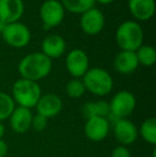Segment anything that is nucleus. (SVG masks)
I'll return each mask as SVG.
<instances>
[{"label": "nucleus", "mask_w": 156, "mask_h": 157, "mask_svg": "<svg viewBox=\"0 0 156 157\" xmlns=\"http://www.w3.org/2000/svg\"><path fill=\"white\" fill-rule=\"evenodd\" d=\"M52 67V62L48 57L41 52L26 55L18 63L17 70L21 78L38 82L49 75Z\"/></svg>", "instance_id": "1"}, {"label": "nucleus", "mask_w": 156, "mask_h": 157, "mask_svg": "<svg viewBox=\"0 0 156 157\" xmlns=\"http://www.w3.org/2000/svg\"><path fill=\"white\" fill-rule=\"evenodd\" d=\"M116 42L121 50L136 52L143 42V30L134 21H126L118 27L116 31Z\"/></svg>", "instance_id": "2"}, {"label": "nucleus", "mask_w": 156, "mask_h": 157, "mask_svg": "<svg viewBox=\"0 0 156 157\" xmlns=\"http://www.w3.org/2000/svg\"><path fill=\"white\" fill-rule=\"evenodd\" d=\"M42 95L41 87L38 82L19 78L13 83L12 98L15 104L28 109L36 107Z\"/></svg>", "instance_id": "3"}, {"label": "nucleus", "mask_w": 156, "mask_h": 157, "mask_svg": "<svg viewBox=\"0 0 156 157\" xmlns=\"http://www.w3.org/2000/svg\"><path fill=\"white\" fill-rule=\"evenodd\" d=\"M81 80L85 85L86 91H89L96 96H105L112 91V77L106 70L102 67L89 68Z\"/></svg>", "instance_id": "4"}, {"label": "nucleus", "mask_w": 156, "mask_h": 157, "mask_svg": "<svg viewBox=\"0 0 156 157\" xmlns=\"http://www.w3.org/2000/svg\"><path fill=\"white\" fill-rule=\"evenodd\" d=\"M136 107V97L131 92L122 90L117 92L109 101V116L113 117L116 121L119 119H127L133 113Z\"/></svg>", "instance_id": "5"}, {"label": "nucleus", "mask_w": 156, "mask_h": 157, "mask_svg": "<svg viewBox=\"0 0 156 157\" xmlns=\"http://www.w3.org/2000/svg\"><path fill=\"white\" fill-rule=\"evenodd\" d=\"M65 10L59 0H45L40 8V17L44 30L59 26L64 19Z\"/></svg>", "instance_id": "6"}, {"label": "nucleus", "mask_w": 156, "mask_h": 157, "mask_svg": "<svg viewBox=\"0 0 156 157\" xmlns=\"http://www.w3.org/2000/svg\"><path fill=\"white\" fill-rule=\"evenodd\" d=\"M3 41L9 46L14 48H21L27 46L31 40L30 29L21 21L6 25V29L1 33Z\"/></svg>", "instance_id": "7"}, {"label": "nucleus", "mask_w": 156, "mask_h": 157, "mask_svg": "<svg viewBox=\"0 0 156 157\" xmlns=\"http://www.w3.org/2000/svg\"><path fill=\"white\" fill-rule=\"evenodd\" d=\"M89 57L87 52L79 48H74L65 58V67L71 76L81 79L89 70Z\"/></svg>", "instance_id": "8"}, {"label": "nucleus", "mask_w": 156, "mask_h": 157, "mask_svg": "<svg viewBox=\"0 0 156 157\" xmlns=\"http://www.w3.org/2000/svg\"><path fill=\"white\" fill-rule=\"evenodd\" d=\"M79 25L85 34L97 35L105 27L104 13L100 9L93 6L81 14Z\"/></svg>", "instance_id": "9"}, {"label": "nucleus", "mask_w": 156, "mask_h": 157, "mask_svg": "<svg viewBox=\"0 0 156 157\" xmlns=\"http://www.w3.org/2000/svg\"><path fill=\"white\" fill-rule=\"evenodd\" d=\"M83 132L89 140L100 142L108 136L110 132V122L107 118L93 117L86 120Z\"/></svg>", "instance_id": "10"}, {"label": "nucleus", "mask_w": 156, "mask_h": 157, "mask_svg": "<svg viewBox=\"0 0 156 157\" xmlns=\"http://www.w3.org/2000/svg\"><path fill=\"white\" fill-rule=\"evenodd\" d=\"M113 134L121 145H131L138 138V128L128 119H119L115 122Z\"/></svg>", "instance_id": "11"}, {"label": "nucleus", "mask_w": 156, "mask_h": 157, "mask_svg": "<svg viewBox=\"0 0 156 157\" xmlns=\"http://www.w3.org/2000/svg\"><path fill=\"white\" fill-rule=\"evenodd\" d=\"M62 107L63 103L61 97L54 93L42 94L36 106L38 114H41L46 119L58 116L62 110Z\"/></svg>", "instance_id": "12"}, {"label": "nucleus", "mask_w": 156, "mask_h": 157, "mask_svg": "<svg viewBox=\"0 0 156 157\" xmlns=\"http://www.w3.org/2000/svg\"><path fill=\"white\" fill-rule=\"evenodd\" d=\"M25 12L23 0H0V21L4 24L19 21Z\"/></svg>", "instance_id": "13"}, {"label": "nucleus", "mask_w": 156, "mask_h": 157, "mask_svg": "<svg viewBox=\"0 0 156 157\" xmlns=\"http://www.w3.org/2000/svg\"><path fill=\"white\" fill-rule=\"evenodd\" d=\"M32 117L33 114L31 109L17 106L14 108L8 120L13 132L16 134H25L31 128Z\"/></svg>", "instance_id": "14"}, {"label": "nucleus", "mask_w": 156, "mask_h": 157, "mask_svg": "<svg viewBox=\"0 0 156 157\" xmlns=\"http://www.w3.org/2000/svg\"><path fill=\"white\" fill-rule=\"evenodd\" d=\"M65 50H67L65 40L59 34L47 35L42 42L41 52L48 57L50 60L60 58L65 52Z\"/></svg>", "instance_id": "15"}, {"label": "nucleus", "mask_w": 156, "mask_h": 157, "mask_svg": "<svg viewBox=\"0 0 156 157\" xmlns=\"http://www.w3.org/2000/svg\"><path fill=\"white\" fill-rule=\"evenodd\" d=\"M127 6L131 14L139 21H149L155 13V0H128Z\"/></svg>", "instance_id": "16"}, {"label": "nucleus", "mask_w": 156, "mask_h": 157, "mask_svg": "<svg viewBox=\"0 0 156 157\" xmlns=\"http://www.w3.org/2000/svg\"><path fill=\"white\" fill-rule=\"evenodd\" d=\"M113 66L118 73L123 75L131 74L133 72H135L139 66L135 52L121 50L116 56Z\"/></svg>", "instance_id": "17"}, {"label": "nucleus", "mask_w": 156, "mask_h": 157, "mask_svg": "<svg viewBox=\"0 0 156 157\" xmlns=\"http://www.w3.org/2000/svg\"><path fill=\"white\" fill-rule=\"evenodd\" d=\"M81 112L86 120L93 117H102L107 118L110 113L109 109V103L106 101H88L81 108Z\"/></svg>", "instance_id": "18"}, {"label": "nucleus", "mask_w": 156, "mask_h": 157, "mask_svg": "<svg viewBox=\"0 0 156 157\" xmlns=\"http://www.w3.org/2000/svg\"><path fill=\"white\" fill-rule=\"evenodd\" d=\"M64 10L74 14H82L94 6V0H59Z\"/></svg>", "instance_id": "19"}, {"label": "nucleus", "mask_w": 156, "mask_h": 157, "mask_svg": "<svg viewBox=\"0 0 156 157\" xmlns=\"http://www.w3.org/2000/svg\"><path fill=\"white\" fill-rule=\"evenodd\" d=\"M141 138L151 145L156 144V119L148 118L142 122L138 130Z\"/></svg>", "instance_id": "20"}, {"label": "nucleus", "mask_w": 156, "mask_h": 157, "mask_svg": "<svg viewBox=\"0 0 156 157\" xmlns=\"http://www.w3.org/2000/svg\"><path fill=\"white\" fill-rule=\"evenodd\" d=\"M138 63L146 67L153 66L156 62V50L151 45H141L135 52Z\"/></svg>", "instance_id": "21"}, {"label": "nucleus", "mask_w": 156, "mask_h": 157, "mask_svg": "<svg viewBox=\"0 0 156 157\" xmlns=\"http://www.w3.org/2000/svg\"><path fill=\"white\" fill-rule=\"evenodd\" d=\"M15 107L16 106L12 96L6 92L0 91V122L8 120Z\"/></svg>", "instance_id": "22"}, {"label": "nucleus", "mask_w": 156, "mask_h": 157, "mask_svg": "<svg viewBox=\"0 0 156 157\" xmlns=\"http://www.w3.org/2000/svg\"><path fill=\"white\" fill-rule=\"evenodd\" d=\"M65 92L67 95L71 98H80L83 94L86 93V88L83 85L81 79L74 78L71 79L69 82L67 83L65 87Z\"/></svg>", "instance_id": "23"}, {"label": "nucleus", "mask_w": 156, "mask_h": 157, "mask_svg": "<svg viewBox=\"0 0 156 157\" xmlns=\"http://www.w3.org/2000/svg\"><path fill=\"white\" fill-rule=\"evenodd\" d=\"M47 121L48 119L44 118L43 116L36 113V116L32 117V121H31V128L34 132H43L46 127H47Z\"/></svg>", "instance_id": "24"}, {"label": "nucleus", "mask_w": 156, "mask_h": 157, "mask_svg": "<svg viewBox=\"0 0 156 157\" xmlns=\"http://www.w3.org/2000/svg\"><path fill=\"white\" fill-rule=\"evenodd\" d=\"M111 157H131V153L127 147L118 145L111 152Z\"/></svg>", "instance_id": "25"}, {"label": "nucleus", "mask_w": 156, "mask_h": 157, "mask_svg": "<svg viewBox=\"0 0 156 157\" xmlns=\"http://www.w3.org/2000/svg\"><path fill=\"white\" fill-rule=\"evenodd\" d=\"M9 152V147L6 142L2 139H0V157H6Z\"/></svg>", "instance_id": "26"}, {"label": "nucleus", "mask_w": 156, "mask_h": 157, "mask_svg": "<svg viewBox=\"0 0 156 157\" xmlns=\"http://www.w3.org/2000/svg\"><path fill=\"white\" fill-rule=\"evenodd\" d=\"M6 134V127L2 124V122H0V139H2V137Z\"/></svg>", "instance_id": "27"}, {"label": "nucleus", "mask_w": 156, "mask_h": 157, "mask_svg": "<svg viewBox=\"0 0 156 157\" xmlns=\"http://www.w3.org/2000/svg\"><path fill=\"white\" fill-rule=\"evenodd\" d=\"M94 1L98 2V3H101V4H109L115 1V0H94Z\"/></svg>", "instance_id": "28"}, {"label": "nucleus", "mask_w": 156, "mask_h": 157, "mask_svg": "<svg viewBox=\"0 0 156 157\" xmlns=\"http://www.w3.org/2000/svg\"><path fill=\"white\" fill-rule=\"evenodd\" d=\"M6 24H4L3 21H0V34L3 32V30L6 29Z\"/></svg>", "instance_id": "29"}]
</instances>
